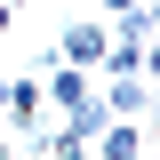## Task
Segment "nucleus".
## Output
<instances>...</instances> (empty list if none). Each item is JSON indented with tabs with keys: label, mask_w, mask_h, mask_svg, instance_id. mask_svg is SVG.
Wrapping results in <instances>:
<instances>
[{
	"label": "nucleus",
	"mask_w": 160,
	"mask_h": 160,
	"mask_svg": "<svg viewBox=\"0 0 160 160\" xmlns=\"http://www.w3.org/2000/svg\"><path fill=\"white\" fill-rule=\"evenodd\" d=\"M128 8H144V0H96V16L112 24V16H128Z\"/></svg>",
	"instance_id": "f03ea898"
},
{
	"label": "nucleus",
	"mask_w": 160,
	"mask_h": 160,
	"mask_svg": "<svg viewBox=\"0 0 160 160\" xmlns=\"http://www.w3.org/2000/svg\"><path fill=\"white\" fill-rule=\"evenodd\" d=\"M8 32H16V8H8V0H0V40H8Z\"/></svg>",
	"instance_id": "7ed1b4c3"
},
{
	"label": "nucleus",
	"mask_w": 160,
	"mask_h": 160,
	"mask_svg": "<svg viewBox=\"0 0 160 160\" xmlns=\"http://www.w3.org/2000/svg\"><path fill=\"white\" fill-rule=\"evenodd\" d=\"M104 48H112V24H64V32H56V56L80 64V72H96Z\"/></svg>",
	"instance_id": "f257e3e1"
},
{
	"label": "nucleus",
	"mask_w": 160,
	"mask_h": 160,
	"mask_svg": "<svg viewBox=\"0 0 160 160\" xmlns=\"http://www.w3.org/2000/svg\"><path fill=\"white\" fill-rule=\"evenodd\" d=\"M8 8H24V0H8Z\"/></svg>",
	"instance_id": "20e7f679"
}]
</instances>
